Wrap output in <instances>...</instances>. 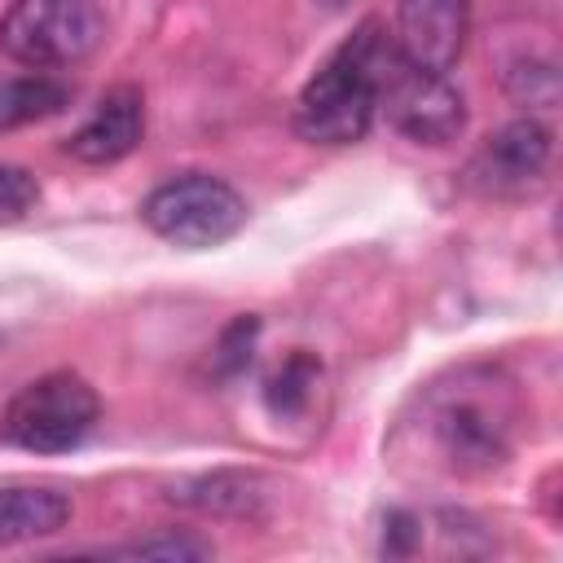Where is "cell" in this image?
I'll return each instance as SVG.
<instances>
[{
    "mask_svg": "<svg viewBox=\"0 0 563 563\" xmlns=\"http://www.w3.org/2000/svg\"><path fill=\"white\" fill-rule=\"evenodd\" d=\"M427 431L457 475H484L510 457L515 396L493 369H462L453 387L431 391Z\"/></svg>",
    "mask_w": 563,
    "mask_h": 563,
    "instance_id": "2",
    "label": "cell"
},
{
    "mask_svg": "<svg viewBox=\"0 0 563 563\" xmlns=\"http://www.w3.org/2000/svg\"><path fill=\"white\" fill-rule=\"evenodd\" d=\"M35 202H40V180L18 163H0V224L26 220Z\"/></svg>",
    "mask_w": 563,
    "mask_h": 563,
    "instance_id": "15",
    "label": "cell"
},
{
    "mask_svg": "<svg viewBox=\"0 0 563 563\" xmlns=\"http://www.w3.org/2000/svg\"><path fill=\"white\" fill-rule=\"evenodd\" d=\"M66 519H70V497L57 488H35V484L0 488V545L53 537L66 528Z\"/></svg>",
    "mask_w": 563,
    "mask_h": 563,
    "instance_id": "10",
    "label": "cell"
},
{
    "mask_svg": "<svg viewBox=\"0 0 563 563\" xmlns=\"http://www.w3.org/2000/svg\"><path fill=\"white\" fill-rule=\"evenodd\" d=\"M70 88L62 79H53L48 70H26L13 79H0V132L48 119L57 110H66Z\"/></svg>",
    "mask_w": 563,
    "mask_h": 563,
    "instance_id": "11",
    "label": "cell"
},
{
    "mask_svg": "<svg viewBox=\"0 0 563 563\" xmlns=\"http://www.w3.org/2000/svg\"><path fill=\"white\" fill-rule=\"evenodd\" d=\"M141 136H145V97H141V88L119 84L79 123V132L66 141V154L79 158V163L106 167V163L128 158L141 145Z\"/></svg>",
    "mask_w": 563,
    "mask_h": 563,
    "instance_id": "9",
    "label": "cell"
},
{
    "mask_svg": "<svg viewBox=\"0 0 563 563\" xmlns=\"http://www.w3.org/2000/svg\"><path fill=\"white\" fill-rule=\"evenodd\" d=\"M466 26H471V0H400L391 40L413 66L449 75L453 62L462 57Z\"/></svg>",
    "mask_w": 563,
    "mask_h": 563,
    "instance_id": "8",
    "label": "cell"
},
{
    "mask_svg": "<svg viewBox=\"0 0 563 563\" xmlns=\"http://www.w3.org/2000/svg\"><path fill=\"white\" fill-rule=\"evenodd\" d=\"M97 44L101 13L92 0H13L0 18V48L31 70L75 66Z\"/></svg>",
    "mask_w": 563,
    "mask_h": 563,
    "instance_id": "5",
    "label": "cell"
},
{
    "mask_svg": "<svg viewBox=\"0 0 563 563\" xmlns=\"http://www.w3.org/2000/svg\"><path fill=\"white\" fill-rule=\"evenodd\" d=\"M378 110L387 123L418 145H449L466 128V101L440 70L413 66L396 44L378 66Z\"/></svg>",
    "mask_w": 563,
    "mask_h": 563,
    "instance_id": "6",
    "label": "cell"
},
{
    "mask_svg": "<svg viewBox=\"0 0 563 563\" xmlns=\"http://www.w3.org/2000/svg\"><path fill=\"white\" fill-rule=\"evenodd\" d=\"M317 378H321V361H317L312 352H290V356L273 369V378L264 383V405H268V413H273V418H299V413L308 409V400H312Z\"/></svg>",
    "mask_w": 563,
    "mask_h": 563,
    "instance_id": "12",
    "label": "cell"
},
{
    "mask_svg": "<svg viewBox=\"0 0 563 563\" xmlns=\"http://www.w3.org/2000/svg\"><path fill=\"white\" fill-rule=\"evenodd\" d=\"M97 418L101 400L92 383L70 369H53L13 391V400L0 409V440L9 449L53 457L79 449L92 435Z\"/></svg>",
    "mask_w": 563,
    "mask_h": 563,
    "instance_id": "3",
    "label": "cell"
},
{
    "mask_svg": "<svg viewBox=\"0 0 563 563\" xmlns=\"http://www.w3.org/2000/svg\"><path fill=\"white\" fill-rule=\"evenodd\" d=\"M391 35L383 31V22L365 18L321 66L317 75L299 88L295 101V128L299 136L317 141V145H352L369 132L374 114H378V66L391 53Z\"/></svg>",
    "mask_w": 563,
    "mask_h": 563,
    "instance_id": "1",
    "label": "cell"
},
{
    "mask_svg": "<svg viewBox=\"0 0 563 563\" xmlns=\"http://www.w3.org/2000/svg\"><path fill=\"white\" fill-rule=\"evenodd\" d=\"M255 334H260V317H233V321L220 330V343H216V352H211V365H216L220 378H238V374L251 365Z\"/></svg>",
    "mask_w": 563,
    "mask_h": 563,
    "instance_id": "13",
    "label": "cell"
},
{
    "mask_svg": "<svg viewBox=\"0 0 563 563\" xmlns=\"http://www.w3.org/2000/svg\"><path fill=\"white\" fill-rule=\"evenodd\" d=\"M141 220L172 246L207 251V246L229 242L246 224V198L220 176L185 172V176L163 180L141 202Z\"/></svg>",
    "mask_w": 563,
    "mask_h": 563,
    "instance_id": "4",
    "label": "cell"
},
{
    "mask_svg": "<svg viewBox=\"0 0 563 563\" xmlns=\"http://www.w3.org/2000/svg\"><path fill=\"white\" fill-rule=\"evenodd\" d=\"M321 4H325V9H339V4H347V0H321Z\"/></svg>",
    "mask_w": 563,
    "mask_h": 563,
    "instance_id": "17",
    "label": "cell"
},
{
    "mask_svg": "<svg viewBox=\"0 0 563 563\" xmlns=\"http://www.w3.org/2000/svg\"><path fill=\"white\" fill-rule=\"evenodd\" d=\"M550 150H554V136L541 119H515L501 132H493L479 145V154L466 163V185L493 198L528 194L532 185H541L550 167Z\"/></svg>",
    "mask_w": 563,
    "mask_h": 563,
    "instance_id": "7",
    "label": "cell"
},
{
    "mask_svg": "<svg viewBox=\"0 0 563 563\" xmlns=\"http://www.w3.org/2000/svg\"><path fill=\"white\" fill-rule=\"evenodd\" d=\"M101 554H110V559H207L211 545L194 541L185 532H163V537L128 541V545H114V550H101Z\"/></svg>",
    "mask_w": 563,
    "mask_h": 563,
    "instance_id": "14",
    "label": "cell"
},
{
    "mask_svg": "<svg viewBox=\"0 0 563 563\" xmlns=\"http://www.w3.org/2000/svg\"><path fill=\"white\" fill-rule=\"evenodd\" d=\"M418 515H409V510H391L387 515V523H383V554H409L413 550V541H418Z\"/></svg>",
    "mask_w": 563,
    "mask_h": 563,
    "instance_id": "16",
    "label": "cell"
}]
</instances>
